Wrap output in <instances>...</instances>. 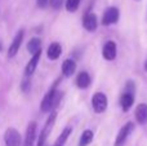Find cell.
<instances>
[{
  "mask_svg": "<svg viewBox=\"0 0 147 146\" xmlns=\"http://www.w3.org/2000/svg\"><path fill=\"white\" fill-rule=\"evenodd\" d=\"M102 54H103V58L107 59V61L115 59V57H116V44L114 41H107L103 45Z\"/></svg>",
  "mask_w": 147,
  "mask_h": 146,
  "instance_id": "cell-8",
  "label": "cell"
},
{
  "mask_svg": "<svg viewBox=\"0 0 147 146\" xmlns=\"http://www.w3.org/2000/svg\"><path fill=\"white\" fill-rule=\"evenodd\" d=\"M58 93L59 92L57 91V83H56V84L49 89V92L44 96L43 101H41V105H40L41 111L48 113V111L52 110V107H53V106L56 105V102L58 101Z\"/></svg>",
  "mask_w": 147,
  "mask_h": 146,
  "instance_id": "cell-1",
  "label": "cell"
},
{
  "mask_svg": "<svg viewBox=\"0 0 147 146\" xmlns=\"http://www.w3.org/2000/svg\"><path fill=\"white\" fill-rule=\"evenodd\" d=\"M35 137H36V123L35 122H31L27 127V131H26L25 145L23 146H32L34 141H35Z\"/></svg>",
  "mask_w": 147,
  "mask_h": 146,
  "instance_id": "cell-10",
  "label": "cell"
},
{
  "mask_svg": "<svg viewBox=\"0 0 147 146\" xmlns=\"http://www.w3.org/2000/svg\"><path fill=\"white\" fill-rule=\"evenodd\" d=\"M40 49H41V40L40 39L34 38L27 43V51L30 52V53L35 54L36 52L40 51Z\"/></svg>",
  "mask_w": 147,
  "mask_h": 146,
  "instance_id": "cell-17",
  "label": "cell"
},
{
  "mask_svg": "<svg viewBox=\"0 0 147 146\" xmlns=\"http://www.w3.org/2000/svg\"><path fill=\"white\" fill-rule=\"evenodd\" d=\"M134 129V126L133 123H127L121 129H120L119 135H117L116 140H115V146H123L127 141V139L129 137V135L133 132Z\"/></svg>",
  "mask_w": 147,
  "mask_h": 146,
  "instance_id": "cell-5",
  "label": "cell"
},
{
  "mask_svg": "<svg viewBox=\"0 0 147 146\" xmlns=\"http://www.w3.org/2000/svg\"><path fill=\"white\" fill-rule=\"evenodd\" d=\"M76 70V64L72 59H65L62 64V72L65 76H71Z\"/></svg>",
  "mask_w": 147,
  "mask_h": 146,
  "instance_id": "cell-15",
  "label": "cell"
},
{
  "mask_svg": "<svg viewBox=\"0 0 147 146\" xmlns=\"http://www.w3.org/2000/svg\"><path fill=\"white\" fill-rule=\"evenodd\" d=\"M92 106L96 113H103L107 107V97L101 92L96 93L92 98Z\"/></svg>",
  "mask_w": 147,
  "mask_h": 146,
  "instance_id": "cell-4",
  "label": "cell"
},
{
  "mask_svg": "<svg viewBox=\"0 0 147 146\" xmlns=\"http://www.w3.org/2000/svg\"><path fill=\"white\" fill-rule=\"evenodd\" d=\"M28 87H30V83H28V80H25V82L22 83V91L27 92V91H28Z\"/></svg>",
  "mask_w": 147,
  "mask_h": 146,
  "instance_id": "cell-23",
  "label": "cell"
},
{
  "mask_svg": "<svg viewBox=\"0 0 147 146\" xmlns=\"http://www.w3.org/2000/svg\"><path fill=\"white\" fill-rule=\"evenodd\" d=\"M145 69L147 70V61H146V64H145Z\"/></svg>",
  "mask_w": 147,
  "mask_h": 146,
  "instance_id": "cell-24",
  "label": "cell"
},
{
  "mask_svg": "<svg viewBox=\"0 0 147 146\" xmlns=\"http://www.w3.org/2000/svg\"><path fill=\"white\" fill-rule=\"evenodd\" d=\"M83 26L88 31H94L97 28V16L94 13H88L84 16Z\"/></svg>",
  "mask_w": 147,
  "mask_h": 146,
  "instance_id": "cell-11",
  "label": "cell"
},
{
  "mask_svg": "<svg viewBox=\"0 0 147 146\" xmlns=\"http://www.w3.org/2000/svg\"><path fill=\"white\" fill-rule=\"evenodd\" d=\"M40 57H41V49L36 52L35 54H32V58L28 61L27 66H26V69H25V74L27 75V76H30V75H32L34 72H35L39 61H40Z\"/></svg>",
  "mask_w": 147,
  "mask_h": 146,
  "instance_id": "cell-9",
  "label": "cell"
},
{
  "mask_svg": "<svg viewBox=\"0 0 147 146\" xmlns=\"http://www.w3.org/2000/svg\"><path fill=\"white\" fill-rule=\"evenodd\" d=\"M56 118H57V113H56V111H53V113L49 115L48 120H47L45 126H44L43 131H41L40 137H39V141H38V146H44V144H45V141H47V139H48V136H49V133H51L52 129H53Z\"/></svg>",
  "mask_w": 147,
  "mask_h": 146,
  "instance_id": "cell-2",
  "label": "cell"
},
{
  "mask_svg": "<svg viewBox=\"0 0 147 146\" xmlns=\"http://www.w3.org/2000/svg\"><path fill=\"white\" fill-rule=\"evenodd\" d=\"M136 119L140 124L147 123V105L145 103L138 105V107L136 109Z\"/></svg>",
  "mask_w": 147,
  "mask_h": 146,
  "instance_id": "cell-13",
  "label": "cell"
},
{
  "mask_svg": "<svg viewBox=\"0 0 147 146\" xmlns=\"http://www.w3.org/2000/svg\"><path fill=\"white\" fill-rule=\"evenodd\" d=\"M21 135L16 128H8L4 133L5 146H21Z\"/></svg>",
  "mask_w": 147,
  "mask_h": 146,
  "instance_id": "cell-3",
  "label": "cell"
},
{
  "mask_svg": "<svg viewBox=\"0 0 147 146\" xmlns=\"http://www.w3.org/2000/svg\"><path fill=\"white\" fill-rule=\"evenodd\" d=\"M61 53H62V47L58 43H52L48 48V52H47L49 59H57L61 56Z\"/></svg>",
  "mask_w": 147,
  "mask_h": 146,
  "instance_id": "cell-14",
  "label": "cell"
},
{
  "mask_svg": "<svg viewBox=\"0 0 147 146\" xmlns=\"http://www.w3.org/2000/svg\"><path fill=\"white\" fill-rule=\"evenodd\" d=\"M89 84H90V76L88 75V72H80L76 78V85L84 89V88H88Z\"/></svg>",
  "mask_w": 147,
  "mask_h": 146,
  "instance_id": "cell-16",
  "label": "cell"
},
{
  "mask_svg": "<svg viewBox=\"0 0 147 146\" xmlns=\"http://www.w3.org/2000/svg\"><path fill=\"white\" fill-rule=\"evenodd\" d=\"M23 35H25L23 30H20L16 34L14 39H13L12 44L9 47V51H8V57H14L18 53V51L21 48V44H22V40H23Z\"/></svg>",
  "mask_w": 147,
  "mask_h": 146,
  "instance_id": "cell-6",
  "label": "cell"
},
{
  "mask_svg": "<svg viewBox=\"0 0 147 146\" xmlns=\"http://www.w3.org/2000/svg\"><path fill=\"white\" fill-rule=\"evenodd\" d=\"M80 5V0H66V9L69 12H75Z\"/></svg>",
  "mask_w": 147,
  "mask_h": 146,
  "instance_id": "cell-20",
  "label": "cell"
},
{
  "mask_svg": "<svg viewBox=\"0 0 147 146\" xmlns=\"http://www.w3.org/2000/svg\"><path fill=\"white\" fill-rule=\"evenodd\" d=\"M136 1H140V0H136Z\"/></svg>",
  "mask_w": 147,
  "mask_h": 146,
  "instance_id": "cell-26",
  "label": "cell"
},
{
  "mask_svg": "<svg viewBox=\"0 0 147 146\" xmlns=\"http://www.w3.org/2000/svg\"><path fill=\"white\" fill-rule=\"evenodd\" d=\"M70 135H71V128H70V127H67V128H65L63 131H62L61 136L57 139V141H56V144H54V146H63L65 142H66L67 139H69Z\"/></svg>",
  "mask_w": 147,
  "mask_h": 146,
  "instance_id": "cell-19",
  "label": "cell"
},
{
  "mask_svg": "<svg viewBox=\"0 0 147 146\" xmlns=\"http://www.w3.org/2000/svg\"><path fill=\"white\" fill-rule=\"evenodd\" d=\"M49 3H51V7L53 9H59L63 4V0H49Z\"/></svg>",
  "mask_w": 147,
  "mask_h": 146,
  "instance_id": "cell-21",
  "label": "cell"
},
{
  "mask_svg": "<svg viewBox=\"0 0 147 146\" xmlns=\"http://www.w3.org/2000/svg\"><path fill=\"white\" fill-rule=\"evenodd\" d=\"M119 16H120V12L117 8L110 7V8H107L106 12H105L102 22H103V25H112V23H116L117 20H119Z\"/></svg>",
  "mask_w": 147,
  "mask_h": 146,
  "instance_id": "cell-7",
  "label": "cell"
},
{
  "mask_svg": "<svg viewBox=\"0 0 147 146\" xmlns=\"http://www.w3.org/2000/svg\"><path fill=\"white\" fill-rule=\"evenodd\" d=\"M48 3H49V0H38V7L39 8H45Z\"/></svg>",
  "mask_w": 147,
  "mask_h": 146,
  "instance_id": "cell-22",
  "label": "cell"
},
{
  "mask_svg": "<svg viewBox=\"0 0 147 146\" xmlns=\"http://www.w3.org/2000/svg\"><path fill=\"white\" fill-rule=\"evenodd\" d=\"M0 51H1V43H0Z\"/></svg>",
  "mask_w": 147,
  "mask_h": 146,
  "instance_id": "cell-25",
  "label": "cell"
},
{
  "mask_svg": "<svg viewBox=\"0 0 147 146\" xmlns=\"http://www.w3.org/2000/svg\"><path fill=\"white\" fill-rule=\"evenodd\" d=\"M133 102H134V96H133V91H127L124 95L121 96V100H120V103H121V107L124 111H128L130 107H132Z\"/></svg>",
  "mask_w": 147,
  "mask_h": 146,
  "instance_id": "cell-12",
  "label": "cell"
},
{
  "mask_svg": "<svg viewBox=\"0 0 147 146\" xmlns=\"http://www.w3.org/2000/svg\"><path fill=\"white\" fill-rule=\"evenodd\" d=\"M92 140H93V132L89 131V129H86V131H84L83 135H81L79 146H88L92 142Z\"/></svg>",
  "mask_w": 147,
  "mask_h": 146,
  "instance_id": "cell-18",
  "label": "cell"
}]
</instances>
